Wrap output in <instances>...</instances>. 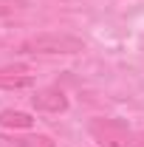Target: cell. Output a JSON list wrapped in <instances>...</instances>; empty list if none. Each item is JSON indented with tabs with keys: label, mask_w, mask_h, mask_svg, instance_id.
<instances>
[{
	"label": "cell",
	"mask_w": 144,
	"mask_h": 147,
	"mask_svg": "<svg viewBox=\"0 0 144 147\" xmlns=\"http://www.w3.org/2000/svg\"><path fill=\"white\" fill-rule=\"evenodd\" d=\"M20 54H40V57H54V54H79L85 51V42L71 34H40L28 37L17 45Z\"/></svg>",
	"instance_id": "6da1fadb"
},
{
	"label": "cell",
	"mask_w": 144,
	"mask_h": 147,
	"mask_svg": "<svg viewBox=\"0 0 144 147\" xmlns=\"http://www.w3.org/2000/svg\"><path fill=\"white\" fill-rule=\"evenodd\" d=\"M88 130L102 147H133L136 144V133H130L127 125L119 122V119H90Z\"/></svg>",
	"instance_id": "7a4b0ae2"
},
{
	"label": "cell",
	"mask_w": 144,
	"mask_h": 147,
	"mask_svg": "<svg viewBox=\"0 0 144 147\" xmlns=\"http://www.w3.org/2000/svg\"><path fill=\"white\" fill-rule=\"evenodd\" d=\"M37 110H45V113H62L68 110V96L59 91V88H42L31 96Z\"/></svg>",
	"instance_id": "3957f363"
},
{
	"label": "cell",
	"mask_w": 144,
	"mask_h": 147,
	"mask_svg": "<svg viewBox=\"0 0 144 147\" xmlns=\"http://www.w3.org/2000/svg\"><path fill=\"white\" fill-rule=\"evenodd\" d=\"M34 82L31 71L26 65H6L0 68V91H20V88H28Z\"/></svg>",
	"instance_id": "277c9868"
},
{
	"label": "cell",
	"mask_w": 144,
	"mask_h": 147,
	"mask_svg": "<svg viewBox=\"0 0 144 147\" xmlns=\"http://www.w3.org/2000/svg\"><path fill=\"white\" fill-rule=\"evenodd\" d=\"M34 125V119L23 110H0V127H9V130H28Z\"/></svg>",
	"instance_id": "5b68a950"
},
{
	"label": "cell",
	"mask_w": 144,
	"mask_h": 147,
	"mask_svg": "<svg viewBox=\"0 0 144 147\" xmlns=\"http://www.w3.org/2000/svg\"><path fill=\"white\" fill-rule=\"evenodd\" d=\"M17 142V147H57L48 136H42V133H34V136H20V139H14Z\"/></svg>",
	"instance_id": "8992f818"
},
{
	"label": "cell",
	"mask_w": 144,
	"mask_h": 147,
	"mask_svg": "<svg viewBox=\"0 0 144 147\" xmlns=\"http://www.w3.org/2000/svg\"><path fill=\"white\" fill-rule=\"evenodd\" d=\"M133 147H144V133H136V144Z\"/></svg>",
	"instance_id": "52a82bcc"
},
{
	"label": "cell",
	"mask_w": 144,
	"mask_h": 147,
	"mask_svg": "<svg viewBox=\"0 0 144 147\" xmlns=\"http://www.w3.org/2000/svg\"><path fill=\"white\" fill-rule=\"evenodd\" d=\"M9 11H11V6H6V3H0V17H3V14H9Z\"/></svg>",
	"instance_id": "ba28073f"
}]
</instances>
